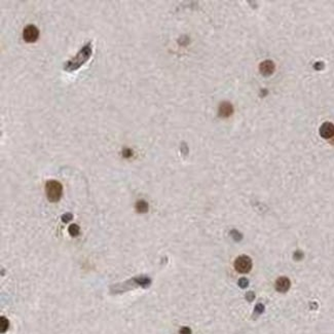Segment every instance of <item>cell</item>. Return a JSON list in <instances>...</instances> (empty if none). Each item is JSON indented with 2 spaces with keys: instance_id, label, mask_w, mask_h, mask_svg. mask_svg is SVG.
Wrapping results in <instances>:
<instances>
[{
  "instance_id": "cell-1",
  "label": "cell",
  "mask_w": 334,
  "mask_h": 334,
  "mask_svg": "<svg viewBox=\"0 0 334 334\" xmlns=\"http://www.w3.org/2000/svg\"><path fill=\"white\" fill-rule=\"evenodd\" d=\"M93 54V47L92 43H87L76 54V56L70 61H67L64 65V69L68 72L75 71V70L79 69L83 64L89 61L90 58L92 57Z\"/></svg>"
},
{
  "instance_id": "cell-2",
  "label": "cell",
  "mask_w": 334,
  "mask_h": 334,
  "mask_svg": "<svg viewBox=\"0 0 334 334\" xmlns=\"http://www.w3.org/2000/svg\"><path fill=\"white\" fill-rule=\"evenodd\" d=\"M45 192L47 199L52 203H57L62 198L63 186L57 180H50L45 184Z\"/></svg>"
},
{
  "instance_id": "cell-3",
  "label": "cell",
  "mask_w": 334,
  "mask_h": 334,
  "mask_svg": "<svg viewBox=\"0 0 334 334\" xmlns=\"http://www.w3.org/2000/svg\"><path fill=\"white\" fill-rule=\"evenodd\" d=\"M234 268L238 273H247L252 269V260L246 255H242L238 257L234 261Z\"/></svg>"
},
{
  "instance_id": "cell-4",
  "label": "cell",
  "mask_w": 334,
  "mask_h": 334,
  "mask_svg": "<svg viewBox=\"0 0 334 334\" xmlns=\"http://www.w3.org/2000/svg\"><path fill=\"white\" fill-rule=\"evenodd\" d=\"M39 37V30L35 25H27L24 28L23 38L27 43H33Z\"/></svg>"
},
{
  "instance_id": "cell-5",
  "label": "cell",
  "mask_w": 334,
  "mask_h": 334,
  "mask_svg": "<svg viewBox=\"0 0 334 334\" xmlns=\"http://www.w3.org/2000/svg\"><path fill=\"white\" fill-rule=\"evenodd\" d=\"M319 133L322 138L324 139H332L334 137V125L332 122H324L320 126Z\"/></svg>"
},
{
  "instance_id": "cell-6",
  "label": "cell",
  "mask_w": 334,
  "mask_h": 334,
  "mask_svg": "<svg viewBox=\"0 0 334 334\" xmlns=\"http://www.w3.org/2000/svg\"><path fill=\"white\" fill-rule=\"evenodd\" d=\"M233 113V107L231 103L229 102L224 101L219 105V109H218V114H219L220 117L223 118H227L231 116V114Z\"/></svg>"
},
{
  "instance_id": "cell-7",
  "label": "cell",
  "mask_w": 334,
  "mask_h": 334,
  "mask_svg": "<svg viewBox=\"0 0 334 334\" xmlns=\"http://www.w3.org/2000/svg\"><path fill=\"white\" fill-rule=\"evenodd\" d=\"M275 69H276L275 63H273V61H270V60L263 61L261 64L259 65L260 73H261L262 75H264V76L272 75L273 73V71H275Z\"/></svg>"
},
{
  "instance_id": "cell-8",
  "label": "cell",
  "mask_w": 334,
  "mask_h": 334,
  "mask_svg": "<svg viewBox=\"0 0 334 334\" xmlns=\"http://www.w3.org/2000/svg\"><path fill=\"white\" fill-rule=\"evenodd\" d=\"M290 286H291V282L287 277H281L276 282V289L281 293L287 292L289 290Z\"/></svg>"
},
{
  "instance_id": "cell-9",
  "label": "cell",
  "mask_w": 334,
  "mask_h": 334,
  "mask_svg": "<svg viewBox=\"0 0 334 334\" xmlns=\"http://www.w3.org/2000/svg\"><path fill=\"white\" fill-rule=\"evenodd\" d=\"M136 210L138 213H146L148 212L149 210V206H148V203L145 202V200L143 199H140L137 202L136 204Z\"/></svg>"
},
{
  "instance_id": "cell-10",
  "label": "cell",
  "mask_w": 334,
  "mask_h": 334,
  "mask_svg": "<svg viewBox=\"0 0 334 334\" xmlns=\"http://www.w3.org/2000/svg\"><path fill=\"white\" fill-rule=\"evenodd\" d=\"M9 327V321L7 320V318L5 317H2L0 318V331H1V333H4L5 331H7Z\"/></svg>"
},
{
  "instance_id": "cell-11",
  "label": "cell",
  "mask_w": 334,
  "mask_h": 334,
  "mask_svg": "<svg viewBox=\"0 0 334 334\" xmlns=\"http://www.w3.org/2000/svg\"><path fill=\"white\" fill-rule=\"evenodd\" d=\"M135 281H136V283H137V284L141 285L142 287H147V286H149L150 283H151L150 279H149V278H147V277H140V278H137V279H135Z\"/></svg>"
},
{
  "instance_id": "cell-12",
  "label": "cell",
  "mask_w": 334,
  "mask_h": 334,
  "mask_svg": "<svg viewBox=\"0 0 334 334\" xmlns=\"http://www.w3.org/2000/svg\"><path fill=\"white\" fill-rule=\"evenodd\" d=\"M68 231H69L70 235H72V237H77V235L79 234V226L77 225V224H71L68 228Z\"/></svg>"
},
{
  "instance_id": "cell-13",
  "label": "cell",
  "mask_w": 334,
  "mask_h": 334,
  "mask_svg": "<svg viewBox=\"0 0 334 334\" xmlns=\"http://www.w3.org/2000/svg\"><path fill=\"white\" fill-rule=\"evenodd\" d=\"M230 235H231V237H233V240L234 241H241L242 240V234L240 233H238V230H235V229H233V230H231L230 231Z\"/></svg>"
},
{
  "instance_id": "cell-14",
  "label": "cell",
  "mask_w": 334,
  "mask_h": 334,
  "mask_svg": "<svg viewBox=\"0 0 334 334\" xmlns=\"http://www.w3.org/2000/svg\"><path fill=\"white\" fill-rule=\"evenodd\" d=\"M248 285H249V281L246 279V278H242V279L238 280V286L243 288V289L246 287H248Z\"/></svg>"
},
{
  "instance_id": "cell-15",
  "label": "cell",
  "mask_w": 334,
  "mask_h": 334,
  "mask_svg": "<svg viewBox=\"0 0 334 334\" xmlns=\"http://www.w3.org/2000/svg\"><path fill=\"white\" fill-rule=\"evenodd\" d=\"M132 155H133L132 149H130V148H124V150H122V156H124L125 159H129V157H131Z\"/></svg>"
},
{
  "instance_id": "cell-16",
  "label": "cell",
  "mask_w": 334,
  "mask_h": 334,
  "mask_svg": "<svg viewBox=\"0 0 334 334\" xmlns=\"http://www.w3.org/2000/svg\"><path fill=\"white\" fill-rule=\"evenodd\" d=\"M72 218H73V215L71 213H66V214H64V215L62 216V221H63V222L67 223V222H69V221H71Z\"/></svg>"
},
{
  "instance_id": "cell-17",
  "label": "cell",
  "mask_w": 334,
  "mask_h": 334,
  "mask_svg": "<svg viewBox=\"0 0 334 334\" xmlns=\"http://www.w3.org/2000/svg\"><path fill=\"white\" fill-rule=\"evenodd\" d=\"M293 258L295 260H297V261H299V260H301L302 258H303V253H302L301 251H296L294 253Z\"/></svg>"
},
{
  "instance_id": "cell-18",
  "label": "cell",
  "mask_w": 334,
  "mask_h": 334,
  "mask_svg": "<svg viewBox=\"0 0 334 334\" xmlns=\"http://www.w3.org/2000/svg\"><path fill=\"white\" fill-rule=\"evenodd\" d=\"M263 311H264V307H263V304L261 303H258L257 305L255 307V312L256 314H262Z\"/></svg>"
},
{
  "instance_id": "cell-19",
  "label": "cell",
  "mask_w": 334,
  "mask_h": 334,
  "mask_svg": "<svg viewBox=\"0 0 334 334\" xmlns=\"http://www.w3.org/2000/svg\"><path fill=\"white\" fill-rule=\"evenodd\" d=\"M179 334H191V329L189 327H182Z\"/></svg>"
},
{
  "instance_id": "cell-20",
  "label": "cell",
  "mask_w": 334,
  "mask_h": 334,
  "mask_svg": "<svg viewBox=\"0 0 334 334\" xmlns=\"http://www.w3.org/2000/svg\"><path fill=\"white\" fill-rule=\"evenodd\" d=\"M246 298H247L249 301H252L255 298V294L253 292H248L247 295H246Z\"/></svg>"
},
{
  "instance_id": "cell-21",
  "label": "cell",
  "mask_w": 334,
  "mask_h": 334,
  "mask_svg": "<svg viewBox=\"0 0 334 334\" xmlns=\"http://www.w3.org/2000/svg\"><path fill=\"white\" fill-rule=\"evenodd\" d=\"M323 67H324V64H323L322 62H318L317 64L315 65V69H317V70H321V69L323 68Z\"/></svg>"
}]
</instances>
